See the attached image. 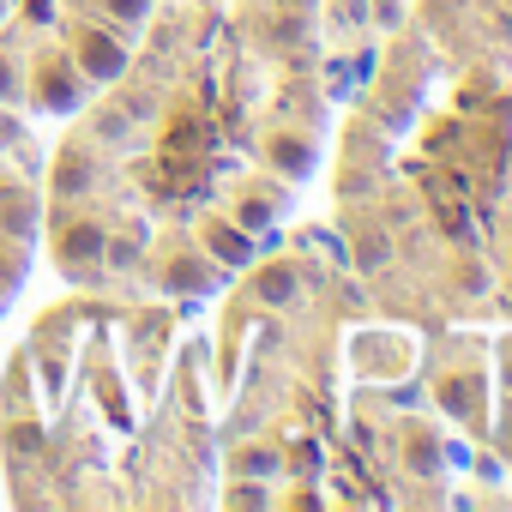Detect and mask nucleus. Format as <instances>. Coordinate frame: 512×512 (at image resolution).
<instances>
[{"label":"nucleus","mask_w":512,"mask_h":512,"mask_svg":"<svg viewBox=\"0 0 512 512\" xmlns=\"http://www.w3.org/2000/svg\"><path fill=\"white\" fill-rule=\"evenodd\" d=\"M272 157H278V169H290V175H308V163H314L308 139H278V145H272Z\"/></svg>","instance_id":"3"},{"label":"nucleus","mask_w":512,"mask_h":512,"mask_svg":"<svg viewBox=\"0 0 512 512\" xmlns=\"http://www.w3.org/2000/svg\"><path fill=\"white\" fill-rule=\"evenodd\" d=\"M404 464H410V476H440V440L428 428H410L404 434Z\"/></svg>","instance_id":"1"},{"label":"nucleus","mask_w":512,"mask_h":512,"mask_svg":"<svg viewBox=\"0 0 512 512\" xmlns=\"http://www.w3.org/2000/svg\"><path fill=\"white\" fill-rule=\"evenodd\" d=\"M404 19V7H398V0H380V25H398Z\"/></svg>","instance_id":"6"},{"label":"nucleus","mask_w":512,"mask_h":512,"mask_svg":"<svg viewBox=\"0 0 512 512\" xmlns=\"http://www.w3.org/2000/svg\"><path fill=\"white\" fill-rule=\"evenodd\" d=\"M211 247L223 253L229 266H241V260H247V235H241V229H211Z\"/></svg>","instance_id":"5"},{"label":"nucleus","mask_w":512,"mask_h":512,"mask_svg":"<svg viewBox=\"0 0 512 512\" xmlns=\"http://www.w3.org/2000/svg\"><path fill=\"white\" fill-rule=\"evenodd\" d=\"M260 296H266L272 308L296 302V272H284V266H278V272H266V278H260Z\"/></svg>","instance_id":"4"},{"label":"nucleus","mask_w":512,"mask_h":512,"mask_svg":"<svg viewBox=\"0 0 512 512\" xmlns=\"http://www.w3.org/2000/svg\"><path fill=\"white\" fill-rule=\"evenodd\" d=\"M476 380H464V374H452V380H440V410H452V416H470L476 410V392H470Z\"/></svg>","instance_id":"2"}]
</instances>
